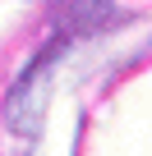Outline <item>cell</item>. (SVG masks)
Listing matches in <instances>:
<instances>
[{"mask_svg": "<svg viewBox=\"0 0 152 156\" xmlns=\"http://www.w3.org/2000/svg\"><path fill=\"white\" fill-rule=\"evenodd\" d=\"M69 41L55 37L51 46H42L28 69L14 78V87H9V101H5V119L9 129L23 138V142H37L42 129H46V106H51V87H55V73H60V60H65Z\"/></svg>", "mask_w": 152, "mask_h": 156, "instance_id": "obj_1", "label": "cell"}, {"mask_svg": "<svg viewBox=\"0 0 152 156\" xmlns=\"http://www.w3.org/2000/svg\"><path fill=\"white\" fill-rule=\"evenodd\" d=\"M111 5L115 0H60V9H69V28L79 32H92L111 19Z\"/></svg>", "mask_w": 152, "mask_h": 156, "instance_id": "obj_2", "label": "cell"}]
</instances>
